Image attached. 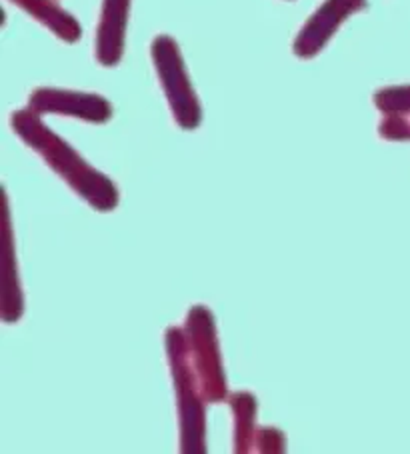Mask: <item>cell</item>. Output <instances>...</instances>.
<instances>
[]
</instances>
